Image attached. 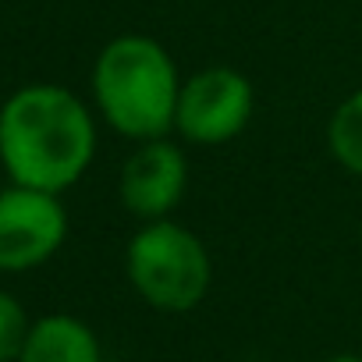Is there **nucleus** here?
<instances>
[{"mask_svg": "<svg viewBox=\"0 0 362 362\" xmlns=\"http://www.w3.org/2000/svg\"><path fill=\"white\" fill-rule=\"evenodd\" d=\"M18 362H103V344L82 316L47 313L33 320Z\"/></svg>", "mask_w": 362, "mask_h": 362, "instance_id": "7", "label": "nucleus"}, {"mask_svg": "<svg viewBox=\"0 0 362 362\" xmlns=\"http://www.w3.org/2000/svg\"><path fill=\"white\" fill-rule=\"evenodd\" d=\"M185 75L170 50L146 33H121L107 40L89 71V96L96 117L128 142L174 135V114Z\"/></svg>", "mask_w": 362, "mask_h": 362, "instance_id": "2", "label": "nucleus"}, {"mask_svg": "<svg viewBox=\"0 0 362 362\" xmlns=\"http://www.w3.org/2000/svg\"><path fill=\"white\" fill-rule=\"evenodd\" d=\"M323 362H362L358 351H337V355H327Z\"/></svg>", "mask_w": 362, "mask_h": 362, "instance_id": "10", "label": "nucleus"}, {"mask_svg": "<svg viewBox=\"0 0 362 362\" xmlns=\"http://www.w3.org/2000/svg\"><path fill=\"white\" fill-rule=\"evenodd\" d=\"M100 117L75 89L29 82L0 103V167L11 185L64 196L89 174Z\"/></svg>", "mask_w": 362, "mask_h": 362, "instance_id": "1", "label": "nucleus"}, {"mask_svg": "<svg viewBox=\"0 0 362 362\" xmlns=\"http://www.w3.org/2000/svg\"><path fill=\"white\" fill-rule=\"evenodd\" d=\"M124 277L153 313L185 316L214 288V256L189 224L174 217L146 221L124 245Z\"/></svg>", "mask_w": 362, "mask_h": 362, "instance_id": "3", "label": "nucleus"}, {"mask_svg": "<svg viewBox=\"0 0 362 362\" xmlns=\"http://www.w3.org/2000/svg\"><path fill=\"white\" fill-rule=\"evenodd\" d=\"M29 327H33V320H29L22 298L11 295L8 288H0V362H18Z\"/></svg>", "mask_w": 362, "mask_h": 362, "instance_id": "9", "label": "nucleus"}, {"mask_svg": "<svg viewBox=\"0 0 362 362\" xmlns=\"http://www.w3.org/2000/svg\"><path fill=\"white\" fill-rule=\"evenodd\" d=\"M323 142H327V153L330 160L362 177V86L351 89L327 117V128H323Z\"/></svg>", "mask_w": 362, "mask_h": 362, "instance_id": "8", "label": "nucleus"}, {"mask_svg": "<svg viewBox=\"0 0 362 362\" xmlns=\"http://www.w3.org/2000/svg\"><path fill=\"white\" fill-rule=\"evenodd\" d=\"M68 228L61 196L8 181L0 189V274H25L50 263L64 249Z\"/></svg>", "mask_w": 362, "mask_h": 362, "instance_id": "5", "label": "nucleus"}, {"mask_svg": "<svg viewBox=\"0 0 362 362\" xmlns=\"http://www.w3.org/2000/svg\"><path fill=\"white\" fill-rule=\"evenodd\" d=\"M189 181H192V167L181 142H174L170 135L135 142V149L124 156L117 174V199L139 224L167 221L185 203Z\"/></svg>", "mask_w": 362, "mask_h": 362, "instance_id": "6", "label": "nucleus"}, {"mask_svg": "<svg viewBox=\"0 0 362 362\" xmlns=\"http://www.w3.org/2000/svg\"><path fill=\"white\" fill-rule=\"evenodd\" d=\"M256 114V86L231 64H210L181 82L174 135L185 146L217 149L235 142Z\"/></svg>", "mask_w": 362, "mask_h": 362, "instance_id": "4", "label": "nucleus"}]
</instances>
